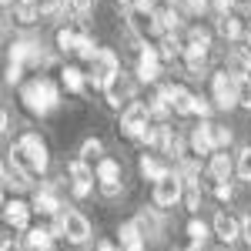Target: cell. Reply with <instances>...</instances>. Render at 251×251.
<instances>
[{"label":"cell","mask_w":251,"mask_h":251,"mask_svg":"<svg viewBox=\"0 0 251 251\" xmlns=\"http://www.w3.org/2000/svg\"><path fill=\"white\" fill-rule=\"evenodd\" d=\"M10 164L20 168V171H27V174H44L47 164H50L47 144H44L37 134H24L17 144L10 148Z\"/></svg>","instance_id":"obj_1"},{"label":"cell","mask_w":251,"mask_h":251,"mask_svg":"<svg viewBox=\"0 0 251 251\" xmlns=\"http://www.w3.org/2000/svg\"><path fill=\"white\" fill-rule=\"evenodd\" d=\"M24 104H27L34 114L54 111V107L60 104V94H57V87H54V80H47V77L30 80V84L24 87Z\"/></svg>","instance_id":"obj_2"},{"label":"cell","mask_w":251,"mask_h":251,"mask_svg":"<svg viewBox=\"0 0 251 251\" xmlns=\"http://www.w3.org/2000/svg\"><path fill=\"white\" fill-rule=\"evenodd\" d=\"M151 127V107H144V104H127L124 111H121V131L127 137H141L144 131Z\"/></svg>","instance_id":"obj_3"},{"label":"cell","mask_w":251,"mask_h":251,"mask_svg":"<svg viewBox=\"0 0 251 251\" xmlns=\"http://www.w3.org/2000/svg\"><path fill=\"white\" fill-rule=\"evenodd\" d=\"M117 74H121V60H117V54L114 50H100L97 60L91 64V74H87V77L94 80V87H107Z\"/></svg>","instance_id":"obj_4"},{"label":"cell","mask_w":251,"mask_h":251,"mask_svg":"<svg viewBox=\"0 0 251 251\" xmlns=\"http://www.w3.org/2000/svg\"><path fill=\"white\" fill-rule=\"evenodd\" d=\"M214 87V104L221 107V111H231L234 104H238V80L228 74V71H218L211 80Z\"/></svg>","instance_id":"obj_5"},{"label":"cell","mask_w":251,"mask_h":251,"mask_svg":"<svg viewBox=\"0 0 251 251\" xmlns=\"http://www.w3.org/2000/svg\"><path fill=\"white\" fill-rule=\"evenodd\" d=\"M181 194H184V177H181V174H168V177H161L154 184V204L174 208V204L181 201Z\"/></svg>","instance_id":"obj_6"},{"label":"cell","mask_w":251,"mask_h":251,"mask_svg":"<svg viewBox=\"0 0 251 251\" xmlns=\"http://www.w3.org/2000/svg\"><path fill=\"white\" fill-rule=\"evenodd\" d=\"M157 30H161V20H157V14L151 10V7H137V10H131V34L141 40L154 37Z\"/></svg>","instance_id":"obj_7"},{"label":"cell","mask_w":251,"mask_h":251,"mask_svg":"<svg viewBox=\"0 0 251 251\" xmlns=\"http://www.w3.org/2000/svg\"><path fill=\"white\" fill-rule=\"evenodd\" d=\"M161 100L164 104H171L174 114H194V94H188L181 84H168V87H161Z\"/></svg>","instance_id":"obj_8"},{"label":"cell","mask_w":251,"mask_h":251,"mask_svg":"<svg viewBox=\"0 0 251 251\" xmlns=\"http://www.w3.org/2000/svg\"><path fill=\"white\" fill-rule=\"evenodd\" d=\"M104 94H107V104H111V107H121V104L127 107V104H134V100H131V94H134V80L121 71V74L104 87Z\"/></svg>","instance_id":"obj_9"},{"label":"cell","mask_w":251,"mask_h":251,"mask_svg":"<svg viewBox=\"0 0 251 251\" xmlns=\"http://www.w3.org/2000/svg\"><path fill=\"white\" fill-rule=\"evenodd\" d=\"M64 238L71 245H84L91 238V221L80 211H64Z\"/></svg>","instance_id":"obj_10"},{"label":"cell","mask_w":251,"mask_h":251,"mask_svg":"<svg viewBox=\"0 0 251 251\" xmlns=\"http://www.w3.org/2000/svg\"><path fill=\"white\" fill-rule=\"evenodd\" d=\"M67 174H71L74 198H87V194H91V181H94V174H91V168H87V161H84V157L71 161V164H67Z\"/></svg>","instance_id":"obj_11"},{"label":"cell","mask_w":251,"mask_h":251,"mask_svg":"<svg viewBox=\"0 0 251 251\" xmlns=\"http://www.w3.org/2000/svg\"><path fill=\"white\" fill-rule=\"evenodd\" d=\"M214 234H218L225 245H231V241H238V238L245 234V228H241V221H238L234 214L218 211V214H214Z\"/></svg>","instance_id":"obj_12"},{"label":"cell","mask_w":251,"mask_h":251,"mask_svg":"<svg viewBox=\"0 0 251 251\" xmlns=\"http://www.w3.org/2000/svg\"><path fill=\"white\" fill-rule=\"evenodd\" d=\"M30 211H34V208H27L24 201H17V198H14V201H7V204H3V221H7L14 231H27Z\"/></svg>","instance_id":"obj_13"},{"label":"cell","mask_w":251,"mask_h":251,"mask_svg":"<svg viewBox=\"0 0 251 251\" xmlns=\"http://www.w3.org/2000/svg\"><path fill=\"white\" fill-rule=\"evenodd\" d=\"M157 74H161V54H157L154 47H144L141 60H137V77L144 80V84H151V80H157Z\"/></svg>","instance_id":"obj_14"},{"label":"cell","mask_w":251,"mask_h":251,"mask_svg":"<svg viewBox=\"0 0 251 251\" xmlns=\"http://www.w3.org/2000/svg\"><path fill=\"white\" fill-rule=\"evenodd\" d=\"M10 60L27 67V64H40L44 54H40V47L34 44V40H14V47H10Z\"/></svg>","instance_id":"obj_15"},{"label":"cell","mask_w":251,"mask_h":251,"mask_svg":"<svg viewBox=\"0 0 251 251\" xmlns=\"http://www.w3.org/2000/svg\"><path fill=\"white\" fill-rule=\"evenodd\" d=\"M121 251H144V234H141V228H137V221H127V225H121Z\"/></svg>","instance_id":"obj_16"},{"label":"cell","mask_w":251,"mask_h":251,"mask_svg":"<svg viewBox=\"0 0 251 251\" xmlns=\"http://www.w3.org/2000/svg\"><path fill=\"white\" fill-rule=\"evenodd\" d=\"M225 71H228L234 80L248 77V74H251V50H231V54H228V67H225Z\"/></svg>","instance_id":"obj_17"},{"label":"cell","mask_w":251,"mask_h":251,"mask_svg":"<svg viewBox=\"0 0 251 251\" xmlns=\"http://www.w3.org/2000/svg\"><path fill=\"white\" fill-rule=\"evenodd\" d=\"M157 148H161L164 154H171V157H184L181 154V151H184V137H181V131H174V127H164Z\"/></svg>","instance_id":"obj_18"},{"label":"cell","mask_w":251,"mask_h":251,"mask_svg":"<svg viewBox=\"0 0 251 251\" xmlns=\"http://www.w3.org/2000/svg\"><path fill=\"white\" fill-rule=\"evenodd\" d=\"M97 181H100V188H107V184H121V164H117L114 157L97 161Z\"/></svg>","instance_id":"obj_19"},{"label":"cell","mask_w":251,"mask_h":251,"mask_svg":"<svg viewBox=\"0 0 251 251\" xmlns=\"http://www.w3.org/2000/svg\"><path fill=\"white\" fill-rule=\"evenodd\" d=\"M191 148L194 154H211L214 151V141H211V124H201L191 131Z\"/></svg>","instance_id":"obj_20"},{"label":"cell","mask_w":251,"mask_h":251,"mask_svg":"<svg viewBox=\"0 0 251 251\" xmlns=\"http://www.w3.org/2000/svg\"><path fill=\"white\" fill-rule=\"evenodd\" d=\"M57 208H60V201L50 188H40V191L34 194V211L37 214H57Z\"/></svg>","instance_id":"obj_21"},{"label":"cell","mask_w":251,"mask_h":251,"mask_svg":"<svg viewBox=\"0 0 251 251\" xmlns=\"http://www.w3.org/2000/svg\"><path fill=\"white\" fill-rule=\"evenodd\" d=\"M50 241H54L50 228H30L27 231V248L30 251H50Z\"/></svg>","instance_id":"obj_22"},{"label":"cell","mask_w":251,"mask_h":251,"mask_svg":"<svg viewBox=\"0 0 251 251\" xmlns=\"http://www.w3.org/2000/svg\"><path fill=\"white\" fill-rule=\"evenodd\" d=\"M3 184L14 188V191H24V188H30V174L14 168V164H7V168H3Z\"/></svg>","instance_id":"obj_23"},{"label":"cell","mask_w":251,"mask_h":251,"mask_svg":"<svg viewBox=\"0 0 251 251\" xmlns=\"http://www.w3.org/2000/svg\"><path fill=\"white\" fill-rule=\"evenodd\" d=\"M234 171V164H231V157L228 154H214L211 157V177L214 181H228Z\"/></svg>","instance_id":"obj_24"},{"label":"cell","mask_w":251,"mask_h":251,"mask_svg":"<svg viewBox=\"0 0 251 251\" xmlns=\"http://www.w3.org/2000/svg\"><path fill=\"white\" fill-rule=\"evenodd\" d=\"M60 77H64V87H67L71 94H80V91H84V71H80V67H64Z\"/></svg>","instance_id":"obj_25"},{"label":"cell","mask_w":251,"mask_h":251,"mask_svg":"<svg viewBox=\"0 0 251 251\" xmlns=\"http://www.w3.org/2000/svg\"><path fill=\"white\" fill-rule=\"evenodd\" d=\"M80 37H84V34L74 30V27H60V30H57V47H60V50H74V54H77Z\"/></svg>","instance_id":"obj_26"},{"label":"cell","mask_w":251,"mask_h":251,"mask_svg":"<svg viewBox=\"0 0 251 251\" xmlns=\"http://www.w3.org/2000/svg\"><path fill=\"white\" fill-rule=\"evenodd\" d=\"M141 174H144V177H148V181H161V177H168V171H164V164H157L154 157L151 154H144L141 157Z\"/></svg>","instance_id":"obj_27"},{"label":"cell","mask_w":251,"mask_h":251,"mask_svg":"<svg viewBox=\"0 0 251 251\" xmlns=\"http://www.w3.org/2000/svg\"><path fill=\"white\" fill-rule=\"evenodd\" d=\"M14 17H17V24H37V20H44L37 3H17L14 7Z\"/></svg>","instance_id":"obj_28"},{"label":"cell","mask_w":251,"mask_h":251,"mask_svg":"<svg viewBox=\"0 0 251 251\" xmlns=\"http://www.w3.org/2000/svg\"><path fill=\"white\" fill-rule=\"evenodd\" d=\"M137 228H141V234H144V238H148V234H151V238H157V231H161V218H157L154 211H144L141 218H137Z\"/></svg>","instance_id":"obj_29"},{"label":"cell","mask_w":251,"mask_h":251,"mask_svg":"<svg viewBox=\"0 0 251 251\" xmlns=\"http://www.w3.org/2000/svg\"><path fill=\"white\" fill-rule=\"evenodd\" d=\"M188 234H191L194 245H204V241L211 238V228H208L201 218H191V221H188Z\"/></svg>","instance_id":"obj_30"},{"label":"cell","mask_w":251,"mask_h":251,"mask_svg":"<svg viewBox=\"0 0 251 251\" xmlns=\"http://www.w3.org/2000/svg\"><path fill=\"white\" fill-rule=\"evenodd\" d=\"M67 7H71V0H44V3H40V17L54 20V17H60Z\"/></svg>","instance_id":"obj_31"},{"label":"cell","mask_w":251,"mask_h":251,"mask_svg":"<svg viewBox=\"0 0 251 251\" xmlns=\"http://www.w3.org/2000/svg\"><path fill=\"white\" fill-rule=\"evenodd\" d=\"M218 34H221V37H228V40H234L238 34H241V24H238L231 14H225V17L218 20Z\"/></svg>","instance_id":"obj_32"},{"label":"cell","mask_w":251,"mask_h":251,"mask_svg":"<svg viewBox=\"0 0 251 251\" xmlns=\"http://www.w3.org/2000/svg\"><path fill=\"white\" fill-rule=\"evenodd\" d=\"M104 144H100V141H97V137H91V141H84V148H80V157H84V161H104Z\"/></svg>","instance_id":"obj_33"},{"label":"cell","mask_w":251,"mask_h":251,"mask_svg":"<svg viewBox=\"0 0 251 251\" xmlns=\"http://www.w3.org/2000/svg\"><path fill=\"white\" fill-rule=\"evenodd\" d=\"M97 54H100V50H97V44L84 34V37H80V44H77V57H84V60H91V64H94Z\"/></svg>","instance_id":"obj_34"},{"label":"cell","mask_w":251,"mask_h":251,"mask_svg":"<svg viewBox=\"0 0 251 251\" xmlns=\"http://www.w3.org/2000/svg\"><path fill=\"white\" fill-rule=\"evenodd\" d=\"M211 141H214V148H228L231 144V131L221 127V124H211Z\"/></svg>","instance_id":"obj_35"},{"label":"cell","mask_w":251,"mask_h":251,"mask_svg":"<svg viewBox=\"0 0 251 251\" xmlns=\"http://www.w3.org/2000/svg\"><path fill=\"white\" fill-rule=\"evenodd\" d=\"M157 20H161V30H177V27H181V20H177V14H174V7L161 10V14H157Z\"/></svg>","instance_id":"obj_36"},{"label":"cell","mask_w":251,"mask_h":251,"mask_svg":"<svg viewBox=\"0 0 251 251\" xmlns=\"http://www.w3.org/2000/svg\"><path fill=\"white\" fill-rule=\"evenodd\" d=\"M157 54H161V60H174L177 54H181V47H177V40H174V37H164V40H161V50H157Z\"/></svg>","instance_id":"obj_37"},{"label":"cell","mask_w":251,"mask_h":251,"mask_svg":"<svg viewBox=\"0 0 251 251\" xmlns=\"http://www.w3.org/2000/svg\"><path fill=\"white\" fill-rule=\"evenodd\" d=\"M238 104L241 107H251V74L238 80Z\"/></svg>","instance_id":"obj_38"},{"label":"cell","mask_w":251,"mask_h":251,"mask_svg":"<svg viewBox=\"0 0 251 251\" xmlns=\"http://www.w3.org/2000/svg\"><path fill=\"white\" fill-rule=\"evenodd\" d=\"M238 174H241L245 181H251V148H245V151L238 154Z\"/></svg>","instance_id":"obj_39"},{"label":"cell","mask_w":251,"mask_h":251,"mask_svg":"<svg viewBox=\"0 0 251 251\" xmlns=\"http://www.w3.org/2000/svg\"><path fill=\"white\" fill-rule=\"evenodd\" d=\"M188 44H198V47H208V44H211V34H208L204 27H191V34H188Z\"/></svg>","instance_id":"obj_40"},{"label":"cell","mask_w":251,"mask_h":251,"mask_svg":"<svg viewBox=\"0 0 251 251\" xmlns=\"http://www.w3.org/2000/svg\"><path fill=\"white\" fill-rule=\"evenodd\" d=\"M168 114H171V104H164L161 97H154V100H151V117H154V121H164Z\"/></svg>","instance_id":"obj_41"},{"label":"cell","mask_w":251,"mask_h":251,"mask_svg":"<svg viewBox=\"0 0 251 251\" xmlns=\"http://www.w3.org/2000/svg\"><path fill=\"white\" fill-rule=\"evenodd\" d=\"M184 201H188V211H198V208H201V191H198V184H188Z\"/></svg>","instance_id":"obj_42"},{"label":"cell","mask_w":251,"mask_h":251,"mask_svg":"<svg viewBox=\"0 0 251 251\" xmlns=\"http://www.w3.org/2000/svg\"><path fill=\"white\" fill-rule=\"evenodd\" d=\"M214 194H218V198H221V201H231V184H228V181H218V184H214Z\"/></svg>","instance_id":"obj_43"},{"label":"cell","mask_w":251,"mask_h":251,"mask_svg":"<svg viewBox=\"0 0 251 251\" xmlns=\"http://www.w3.org/2000/svg\"><path fill=\"white\" fill-rule=\"evenodd\" d=\"M20 74H24V64H14V60H10V67H7V84H17Z\"/></svg>","instance_id":"obj_44"},{"label":"cell","mask_w":251,"mask_h":251,"mask_svg":"<svg viewBox=\"0 0 251 251\" xmlns=\"http://www.w3.org/2000/svg\"><path fill=\"white\" fill-rule=\"evenodd\" d=\"M194 114L208 117V114H211V104H208V100H204V97H194Z\"/></svg>","instance_id":"obj_45"},{"label":"cell","mask_w":251,"mask_h":251,"mask_svg":"<svg viewBox=\"0 0 251 251\" xmlns=\"http://www.w3.org/2000/svg\"><path fill=\"white\" fill-rule=\"evenodd\" d=\"M71 10H74L77 17H84V14L91 10V0H71Z\"/></svg>","instance_id":"obj_46"},{"label":"cell","mask_w":251,"mask_h":251,"mask_svg":"<svg viewBox=\"0 0 251 251\" xmlns=\"http://www.w3.org/2000/svg\"><path fill=\"white\" fill-rule=\"evenodd\" d=\"M211 3H214V10H218L221 17H225V14H231V7H234V0H211Z\"/></svg>","instance_id":"obj_47"},{"label":"cell","mask_w":251,"mask_h":251,"mask_svg":"<svg viewBox=\"0 0 251 251\" xmlns=\"http://www.w3.org/2000/svg\"><path fill=\"white\" fill-rule=\"evenodd\" d=\"M124 7H131V10H137V7H151V0H121Z\"/></svg>","instance_id":"obj_48"},{"label":"cell","mask_w":251,"mask_h":251,"mask_svg":"<svg viewBox=\"0 0 251 251\" xmlns=\"http://www.w3.org/2000/svg\"><path fill=\"white\" fill-rule=\"evenodd\" d=\"M0 251H20L17 241H10V238H3V245H0Z\"/></svg>","instance_id":"obj_49"},{"label":"cell","mask_w":251,"mask_h":251,"mask_svg":"<svg viewBox=\"0 0 251 251\" xmlns=\"http://www.w3.org/2000/svg\"><path fill=\"white\" fill-rule=\"evenodd\" d=\"M100 191L107 194V198H117V194H121V184H107V188H100Z\"/></svg>","instance_id":"obj_50"},{"label":"cell","mask_w":251,"mask_h":251,"mask_svg":"<svg viewBox=\"0 0 251 251\" xmlns=\"http://www.w3.org/2000/svg\"><path fill=\"white\" fill-rule=\"evenodd\" d=\"M241 228H245V238H248V241H251V214H248V218H245V221H241Z\"/></svg>","instance_id":"obj_51"},{"label":"cell","mask_w":251,"mask_h":251,"mask_svg":"<svg viewBox=\"0 0 251 251\" xmlns=\"http://www.w3.org/2000/svg\"><path fill=\"white\" fill-rule=\"evenodd\" d=\"M97 251H117V245H111V241H100V245H97Z\"/></svg>","instance_id":"obj_52"},{"label":"cell","mask_w":251,"mask_h":251,"mask_svg":"<svg viewBox=\"0 0 251 251\" xmlns=\"http://www.w3.org/2000/svg\"><path fill=\"white\" fill-rule=\"evenodd\" d=\"M188 251H201V245H191V248H188Z\"/></svg>","instance_id":"obj_53"},{"label":"cell","mask_w":251,"mask_h":251,"mask_svg":"<svg viewBox=\"0 0 251 251\" xmlns=\"http://www.w3.org/2000/svg\"><path fill=\"white\" fill-rule=\"evenodd\" d=\"M20 3H37V0H20Z\"/></svg>","instance_id":"obj_54"},{"label":"cell","mask_w":251,"mask_h":251,"mask_svg":"<svg viewBox=\"0 0 251 251\" xmlns=\"http://www.w3.org/2000/svg\"><path fill=\"white\" fill-rule=\"evenodd\" d=\"M248 44H251V27H248Z\"/></svg>","instance_id":"obj_55"},{"label":"cell","mask_w":251,"mask_h":251,"mask_svg":"<svg viewBox=\"0 0 251 251\" xmlns=\"http://www.w3.org/2000/svg\"><path fill=\"white\" fill-rule=\"evenodd\" d=\"M168 3H177V0H168Z\"/></svg>","instance_id":"obj_56"},{"label":"cell","mask_w":251,"mask_h":251,"mask_svg":"<svg viewBox=\"0 0 251 251\" xmlns=\"http://www.w3.org/2000/svg\"><path fill=\"white\" fill-rule=\"evenodd\" d=\"M3 3H10V0H3Z\"/></svg>","instance_id":"obj_57"}]
</instances>
